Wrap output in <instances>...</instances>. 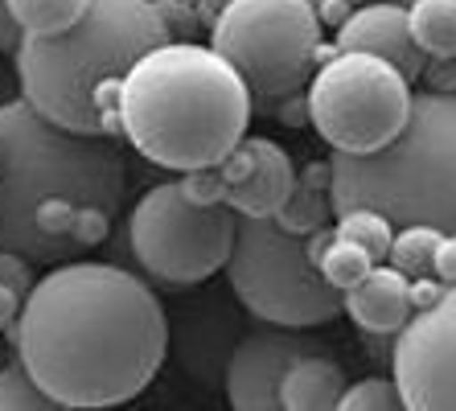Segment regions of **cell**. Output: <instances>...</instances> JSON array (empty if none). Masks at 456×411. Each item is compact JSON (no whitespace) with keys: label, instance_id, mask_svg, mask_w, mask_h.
I'll return each mask as SVG.
<instances>
[{"label":"cell","instance_id":"6da1fadb","mask_svg":"<svg viewBox=\"0 0 456 411\" xmlns=\"http://www.w3.org/2000/svg\"><path fill=\"white\" fill-rule=\"evenodd\" d=\"M169 333V316L140 275L66 259L29 288L12 325V354L58 407H116L157 379Z\"/></svg>","mask_w":456,"mask_h":411},{"label":"cell","instance_id":"7a4b0ae2","mask_svg":"<svg viewBox=\"0 0 456 411\" xmlns=\"http://www.w3.org/2000/svg\"><path fill=\"white\" fill-rule=\"evenodd\" d=\"M127 190L116 136L75 132L25 99L0 103V247L66 264L111 234Z\"/></svg>","mask_w":456,"mask_h":411},{"label":"cell","instance_id":"3957f363","mask_svg":"<svg viewBox=\"0 0 456 411\" xmlns=\"http://www.w3.org/2000/svg\"><path fill=\"white\" fill-rule=\"evenodd\" d=\"M119 136L144 160L193 173L231 152L251 124V86L214 45L169 37L119 83Z\"/></svg>","mask_w":456,"mask_h":411},{"label":"cell","instance_id":"277c9868","mask_svg":"<svg viewBox=\"0 0 456 411\" xmlns=\"http://www.w3.org/2000/svg\"><path fill=\"white\" fill-rule=\"evenodd\" d=\"M169 37L157 0H91L70 29L17 42L21 99L62 127L116 136L124 74Z\"/></svg>","mask_w":456,"mask_h":411},{"label":"cell","instance_id":"5b68a950","mask_svg":"<svg viewBox=\"0 0 456 411\" xmlns=\"http://www.w3.org/2000/svg\"><path fill=\"white\" fill-rule=\"evenodd\" d=\"M333 210L374 206L395 226L456 234V91H419L403 132L379 152H333Z\"/></svg>","mask_w":456,"mask_h":411},{"label":"cell","instance_id":"8992f818","mask_svg":"<svg viewBox=\"0 0 456 411\" xmlns=\"http://www.w3.org/2000/svg\"><path fill=\"white\" fill-rule=\"evenodd\" d=\"M226 280L234 300L272 325L313 329L341 313V292L317 272L308 255V234L284 231L276 218L239 214Z\"/></svg>","mask_w":456,"mask_h":411},{"label":"cell","instance_id":"52a82bcc","mask_svg":"<svg viewBox=\"0 0 456 411\" xmlns=\"http://www.w3.org/2000/svg\"><path fill=\"white\" fill-rule=\"evenodd\" d=\"M411 78L379 53L330 50L308 78V124L333 152H379L411 116Z\"/></svg>","mask_w":456,"mask_h":411},{"label":"cell","instance_id":"ba28073f","mask_svg":"<svg viewBox=\"0 0 456 411\" xmlns=\"http://www.w3.org/2000/svg\"><path fill=\"white\" fill-rule=\"evenodd\" d=\"M313 0H231L210 25V45L251 86V99H292L325 58Z\"/></svg>","mask_w":456,"mask_h":411},{"label":"cell","instance_id":"9c48e42d","mask_svg":"<svg viewBox=\"0 0 456 411\" xmlns=\"http://www.w3.org/2000/svg\"><path fill=\"white\" fill-rule=\"evenodd\" d=\"M239 231V214L218 201L202 206L181 181H160L140 193L127 218V242L136 264L169 288H198L226 272Z\"/></svg>","mask_w":456,"mask_h":411},{"label":"cell","instance_id":"30bf717a","mask_svg":"<svg viewBox=\"0 0 456 411\" xmlns=\"http://www.w3.org/2000/svg\"><path fill=\"white\" fill-rule=\"evenodd\" d=\"M395 382L411 411H456V284L428 308H415L395 333Z\"/></svg>","mask_w":456,"mask_h":411},{"label":"cell","instance_id":"8fae6325","mask_svg":"<svg viewBox=\"0 0 456 411\" xmlns=\"http://www.w3.org/2000/svg\"><path fill=\"white\" fill-rule=\"evenodd\" d=\"M308 349H325L317 338H308L305 329L292 325H272L264 321L259 329L243 333L234 341L231 358H226L223 390L231 407L239 411H276L280 407V382H284L288 366L308 354Z\"/></svg>","mask_w":456,"mask_h":411},{"label":"cell","instance_id":"7c38bea8","mask_svg":"<svg viewBox=\"0 0 456 411\" xmlns=\"http://www.w3.org/2000/svg\"><path fill=\"white\" fill-rule=\"evenodd\" d=\"M226 181V206L243 218H276L297 190V165L288 148L267 136H243L218 160Z\"/></svg>","mask_w":456,"mask_h":411},{"label":"cell","instance_id":"4fadbf2b","mask_svg":"<svg viewBox=\"0 0 456 411\" xmlns=\"http://www.w3.org/2000/svg\"><path fill=\"white\" fill-rule=\"evenodd\" d=\"M338 50L379 53V58H387L391 66H399L411 83L428 66L424 50H419L411 37V17H407V9L395 4V0H366V4H354V12L338 25Z\"/></svg>","mask_w":456,"mask_h":411},{"label":"cell","instance_id":"5bb4252c","mask_svg":"<svg viewBox=\"0 0 456 411\" xmlns=\"http://www.w3.org/2000/svg\"><path fill=\"white\" fill-rule=\"evenodd\" d=\"M341 313L350 316L362 333L395 338L415 313L411 305V275H403L395 264H374L354 288L341 292Z\"/></svg>","mask_w":456,"mask_h":411},{"label":"cell","instance_id":"9a60e30c","mask_svg":"<svg viewBox=\"0 0 456 411\" xmlns=\"http://www.w3.org/2000/svg\"><path fill=\"white\" fill-rule=\"evenodd\" d=\"M185 325L177 333V358L181 366L198 374L206 382H223L226 374V358L234 349V321L223 308H198V313L181 316Z\"/></svg>","mask_w":456,"mask_h":411},{"label":"cell","instance_id":"2e32d148","mask_svg":"<svg viewBox=\"0 0 456 411\" xmlns=\"http://www.w3.org/2000/svg\"><path fill=\"white\" fill-rule=\"evenodd\" d=\"M350 379L341 370L338 358H330V349H308L288 366L284 382H280V407L284 411H330L341 407Z\"/></svg>","mask_w":456,"mask_h":411},{"label":"cell","instance_id":"e0dca14e","mask_svg":"<svg viewBox=\"0 0 456 411\" xmlns=\"http://www.w3.org/2000/svg\"><path fill=\"white\" fill-rule=\"evenodd\" d=\"M333 210V173L330 160H313L305 169H297V190L284 201V210L276 214V222L292 234H313L321 226H330Z\"/></svg>","mask_w":456,"mask_h":411},{"label":"cell","instance_id":"ac0fdd59","mask_svg":"<svg viewBox=\"0 0 456 411\" xmlns=\"http://www.w3.org/2000/svg\"><path fill=\"white\" fill-rule=\"evenodd\" d=\"M308 255H313V264H317V272L330 280L338 292H346V288H354L362 280V275L374 267V259L366 251H362L358 242L341 239L338 231L330 226H321V231L308 234Z\"/></svg>","mask_w":456,"mask_h":411},{"label":"cell","instance_id":"d6986e66","mask_svg":"<svg viewBox=\"0 0 456 411\" xmlns=\"http://www.w3.org/2000/svg\"><path fill=\"white\" fill-rule=\"evenodd\" d=\"M411 37L424 58L456 62V0H415L411 9Z\"/></svg>","mask_w":456,"mask_h":411},{"label":"cell","instance_id":"ffe728a7","mask_svg":"<svg viewBox=\"0 0 456 411\" xmlns=\"http://www.w3.org/2000/svg\"><path fill=\"white\" fill-rule=\"evenodd\" d=\"M86 4L91 0H4L21 37H53V33L70 29L86 12Z\"/></svg>","mask_w":456,"mask_h":411},{"label":"cell","instance_id":"44dd1931","mask_svg":"<svg viewBox=\"0 0 456 411\" xmlns=\"http://www.w3.org/2000/svg\"><path fill=\"white\" fill-rule=\"evenodd\" d=\"M333 231H338L341 239L358 242L374 264H387L391 242H395V222L382 210H374V206H350V210H338L333 214Z\"/></svg>","mask_w":456,"mask_h":411},{"label":"cell","instance_id":"7402d4cb","mask_svg":"<svg viewBox=\"0 0 456 411\" xmlns=\"http://www.w3.org/2000/svg\"><path fill=\"white\" fill-rule=\"evenodd\" d=\"M33 284H37L33 280V259L0 247V333H12Z\"/></svg>","mask_w":456,"mask_h":411},{"label":"cell","instance_id":"603a6c76","mask_svg":"<svg viewBox=\"0 0 456 411\" xmlns=\"http://www.w3.org/2000/svg\"><path fill=\"white\" fill-rule=\"evenodd\" d=\"M440 234L436 226H424V222H407L395 231V242H391V255H387V264H395L403 275H424L432 272V255L440 247Z\"/></svg>","mask_w":456,"mask_h":411},{"label":"cell","instance_id":"cb8c5ba5","mask_svg":"<svg viewBox=\"0 0 456 411\" xmlns=\"http://www.w3.org/2000/svg\"><path fill=\"white\" fill-rule=\"evenodd\" d=\"M50 407H58V403L29 374V366L12 354V362L0 366V411H50Z\"/></svg>","mask_w":456,"mask_h":411},{"label":"cell","instance_id":"d4e9b609","mask_svg":"<svg viewBox=\"0 0 456 411\" xmlns=\"http://www.w3.org/2000/svg\"><path fill=\"white\" fill-rule=\"evenodd\" d=\"M341 407L346 411H395V407H403V395H399L395 374L391 379H387V374H366V379L346 387Z\"/></svg>","mask_w":456,"mask_h":411},{"label":"cell","instance_id":"484cf974","mask_svg":"<svg viewBox=\"0 0 456 411\" xmlns=\"http://www.w3.org/2000/svg\"><path fill=\"white\" fill-rule=\"evenodd\" d=\"M181 185H185V193H190L193 201H202V206H218V201H226V181H223V169H218V165L181 173Z\"/></svg>","mask_w":456,"mask_h":411},{"label":"cell","instance_id":"4316f807","mask_svg":"<svg viewBox=\"0 0 456 411\" xmlns=\"http://www.w3.org/2000/svg\"><path fill=\"white\" fill-rule=\"evenodd\" d=\"M432 275H440L444 284H456V234H440V247L432 255Z\"/></svg>","mask_w":456,"mask_h":411},{"label":"cell","instance_id":"83f0119b","mask_svg":"<svg viewBox=\"0 0 456 411\" xmlns=\"http://www.w3.org/2000/svg\"><path fill=\"white\" fill-rule=\"evenodd\" d=\"M444 280L440 275H432V272H424V275H411V305L415 308H428V305H436L440 296H444Z\"/></svg>","mask_w":456,"mask_h":411},{"label":"cell","instance_id":"f1b7e54d","mask_svg":"<svg viewBox=\"0 0 456 411\" xmlns=\"http://www.w3.org/2000/svg\"><path fill=\"white\" fill-rule=\"evenodd\" d=\"M17 42H21V29L12 25L9 9H4V0H0V50L12 53V50H17Z\"/></svg>","mask_w":456,"mask_h":411},{"label":"cell","instance_id":"f546056e","mask_svg":"<svg viewBox=\"0 0 456 411\" xmlns=\"http://www.w3.org/2000/svg\"><path fill=\"white\" fill-rule=\"evenodd\" d=\"M226 4H231V0H190V9L198 12V17H202L206 25H214V21H218V12H223Z\"/></svg>","mask_w":456,"mask_h":411},{"label":"cell","instance_id":"4dcf8cb0","mask_svg":"<svg viewBox=\"0 0 456 411\" xmlns=\"http://www.w3.org/2000/svg\"><path fill=\"white\" fill-rule=\"evenodd\" d=\"M395 4H403V9H411V4H415V0H395Z\"/></svg>","mask_w":456,"mask_h":411},{"label":"cell","instance_id":"1f68e13d","mask_svg":"<svg viewBox=\"0 0 456 411\" xmlns=\"http://www.w3.org/2000/svg\"><path fill=\"white\" fill-rule=\"evenodd\" d=\"M350 4H366V0H350Z\"/></svg>","mask_w":456,"mask_h":411},{"label":"cell","instance_id":"d6a6232c","mask_svg":"<svg viewBox=\"0 0 456 411\" xmlns=\"http://www.w3.org/2000/svg\"><path fill=\"white\" fill-rule=\"evenodd\" d=\"M313 4H317V0H313Z\"/></svg>","mask_w":456,"mask_h":411}]
</instances>
